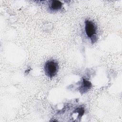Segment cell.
I'll return each mask as SVG.
<instances>
[{
    "label": "cell",
    "instance_id": "6da1fadb",
    "mask_svg": "<svg viewBox=\"0 0 122 122\" xmlns=\"http://www.w3.org/2000/svg\"><path fill=\"white\" fill-rule=\"evenodd\" d=\"M58 70V62L53 60L48 61L44 65V71L46 76L50 78H52L57 73Z\"/></svg>",
    "mask_w": 122,
    "mask_h": 122
},
{
    "label": "cell",
    "instance_id": "7a4b0ae2",
    "mask_svg": "<svg viewBox=\"0 0 122 122\" xmlns=\"http://www.w3.org/2000/svg\"><path fill=\"white\" fill-rule=\"evenodd\" d=\"M85 32L88 37L91 38L96 33V28L95 24L91 20H86L85 22Z\"/></svg>",
    "mask_w": 122,
    "mask_h": 122
},
{
    "label": "cell",
    "instance_id": "3957f363",
    "mask_svg": "<svg viewBox=\"0 0 122 122\" xmlns=\"http://www.w3.org/2000/svg\"><path fill=\"white\" fill-rule=\"evenodd\" d=\"M62 3L59 0H52L51 3V7L53 10H58L62 7Z\"/></svg>",
    "mask_w": 122,
    "mask_h": 122
}]
</instances>
